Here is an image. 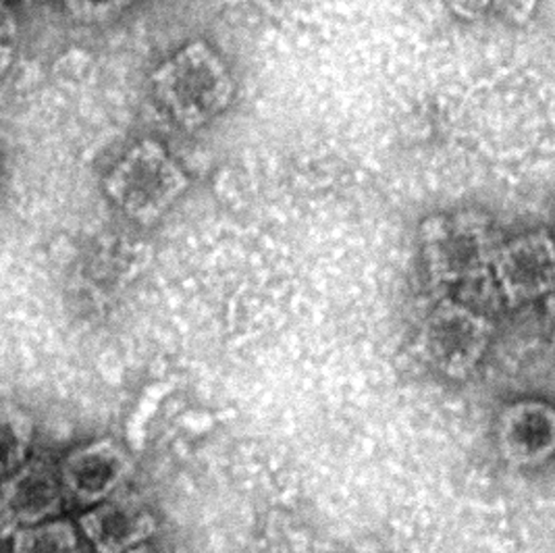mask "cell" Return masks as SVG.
<instances>
[{
    "instance_id": "obj_8",
    "label": "cell",
    "mask_w": 555,
    "mask_h": 553,
    "mask_svg": "<svg viewBox=\"0 0 555 553\" xmlns=\"http://www.w3.org/2000/svg\"><path fill=\"white\" fill-rule=\"evenodd\" d=\"M0 496L20 525L34 527L61 514L65 491L59 473L42 460L24 462L2 478Z\"/></svg>"
},
{
    "instance_id": "obj_3",
    "label": "cell",
    "mask_w": 555,
    "mask_h": 553,
    "mask_svg": "<svg viewBox=\"0 0 555 553\" xmlns=\"http://www.w3.org/2000/svg\"><path fill=\"white\" fill-rule=\"evenodd\" d=\"M133 473L129 453L113 439H99L69 453L59 471L65 496L81 505L108 500Z\"/></svg>"
},
{
    "instance_id": "obj_14",
    "label": "cell",
    "mask_w": 555,
    "mask_h": 553,
    "mask_svg": "<svg viewBox=\"0 0 555 553\" xmlns=\"http://www.w3.org/2000/svg\"><path fill=\"white\" fill-rule=\"evenodd\" d=\"M17 528H20L17 518L13 516V512L9 510V505L4 503L2 496H0V543H4L7 539H11Z\"/></svg>"
},
{
    "instance_id": "obj_10",
    "label": "cell",
    "mask_w": 555,
    "mask_h": 553,
    "mask_svg": "<svg viewBox=\"0 0 555 553\" xmlns=\"http://www.w3.org/2000/svg\"><path fill=\"white\" fill-rule=\"evenodd\" d=\"M13 553H81L77 530L69 520H51L13 532Z\"/></svg>"
},
{
    "instance_id": "obj_16",
    "label": "cell",
    "mask_w": 555,
    "mask_h": 553,
    "mask_svg": "<svg viewBox=\"0 0 555 553\" xmlns=\"http://www.w3.org/2000/svg\"><path fill=\"white\" fill-rule=\"evenodd\" d=\"M0 165H2V154H0Z\"/></svg>"
},
{
    "instance_id": "obj_11",
    "label": "cell",
    "mask_w": 555,
    "mask_h": 553,
    "mask_svg": "<svg viewBox=\"0 0 555 553\" xmlns=\"http://www.w3.org/2000/svg\"><path fill=\"white\" fill-rule=\"evenodd\" d=\"M455 13L468 20H479L489 15L522 20L532 11L534 0H448Z\"/></svg>"
},
{
    "instance_id": "obj_7",
    "label": "cell",
    "mask_w": 555,
    "mask_h": 553,
    "mask_svg": "<svg viewBox=\"0 0 555 553\" xmlns=\"http://www.w3.org/2000/svg\"><path fill=\"white\" fill-rule=\"evenodd\" d=\"M498 279L512 304L530 303L552 292L554 252L547 233H529L505 246L498 258Z\"/></svg>"
},
{
    "instance_id": "obj_1",
    "label": "cell",
    "mask_w": 555,
    "mask_h": 553,
    "mask_svg": "<svg viewBox=\"0 0 555 553\" xmlns=\"http://www.w3.org/2000/svg\"><path fill=\"white\" fill-rule=\"evenodd\" d=\"M152 92L169 117L185 129L217 119L233 102L228 63L206 42H188L152 74Z\"/></svg>"
},
{
    "instance_id": "obj_4",
    "label": "cell",
    "mask_w": 555,
    "mask_h": 553,
    "mask_svg": "<svg viewBox=\"0 0 555 553\" xmlns=\"http://www.w3.org/2000/svg\"><path fill=\"white\" fill-rule=\"evenodd\" d=\"M498 448L514 466H539L555 452V412L539 400L505 406L498 423Z\"/></svg>"
},
{
    "instance_id": "obj_12",
    "label": "cell",
    "mask_w": 555,
    "mask_h": 553,
    "mask_svg": "<svg viewBox=\"0 0 555 553\" xmlns=\"http://www.w3.org/2000/svg\"><path fill=\"white\" fill-rule=\"evenodd\" d=\"M67 13L81 24H104L119 17L131 0H63Z\"/></svg>"
},
{
    "instance_id": "obj_9",
    "label": "cell",
    "mask_w": 555,
    "mask_h": 553,
    "mask_svg": "<svg viewBox=\"0 0 555 553\" xmlns=\"http://www.w3.org/2000/svg\"><path fill=\"white\" fill-rule=\"evenodd\" d=\"M31 441V416L13 403H0V478L9 477L26 462Z\"/></svg>"
},
{
    "instance_id": "obj_2",
    "label": "cell",
    "mask_w": 555,
    "mask_h": 553,
    "mask_svg": "<svg viewBox=\"0 0 555 553\" xmlns=\"http://www.w3.org/2000/svg\"><path fill=\"white\" fill-rule=\"evenodd\" d=\"M190 181L176 158L158 142L142 140L119 158L104 179V192L129 219L152 223L160 219Z\"/></svg>"
},
{
    "instance_id": "obj_6",
    "label": "cell",
    "mask_w": 555,
    "mask_h": 553,
    "mask_svg": "<svg viewBox=\"0 0 555 553\" xmlns=\"http://www.w3.org/2000/svg\"><path fill=\"white\" fill-rule=\"evenodd\" d=\"M79 528L96 553H126L156 532V518L144 503L117 498L81 514Z\"/></svg>"
},
{
    "instance_id": "obj_13",
    "label": "cell",
    "mask_w": 555,
    "mask_h": 553,
    "mask_svg": "<svg viewBox=\"0 0 555 553\" xmlns=\"http://www.w3.org/2000/svg\"><path fill=\"white\" fill-rule=\"evenodd\" d=\"M20 26L4 0H0V76L9 69L17 51Z\"/></svg>"
},
{
    "instance_id": "obj_5",
    "label": "cell",
    "mask_w": 555,
    "mask_h": 553,
    "mask_svg": "<svg viewBox=\"0 0 555 553\" xmlns=\"http://www.w3.org/2000/svg\"><path fill=\"white\" fill-rule=\"evenodd\" d=\"M425 342L433 362L455 377L479 360L487 346V327L473 312L443 304L430 317Z\"/></svg>"
},
{
    "instance_id": "obj_15",
    "label": "cell",
    "mask_w": 555,
    "mask_h": 553,
    "mask_svg": "<svg viewBox=\"0 0 555 553\" xmlns=\"http://www.w3.org/2000/svg\"><path fill=\"white\" fill-rule=\"evenodd\" d=\"M126 553H154L152 552L151 548L144 543V545H138V548H133V550H129V552Z\"/></svg>"
}]
</instances>
